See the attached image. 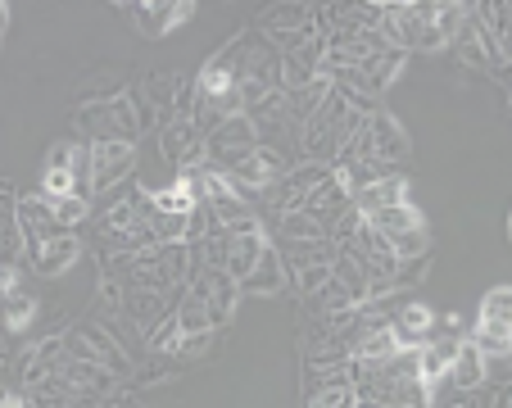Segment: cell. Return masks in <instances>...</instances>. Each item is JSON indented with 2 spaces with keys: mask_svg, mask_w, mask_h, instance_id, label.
<instances>
[{
  "mask_svg": "<svg viewBox=\"0 0 512 408\" xmlns=\"http://www.w3.org/2000/svg\"><path fill=\"white\" fill-rule=\"evenodd\" d=\"M227 232V263L223 268L232 272V282H241L245 272L259 263V254L268 250V236H263L259 218H250V223H236V227H223Z\"/></svg>",
  "mask_w": 512,
  "mask_h": 408,
  "instance_id": "9c48e42d",
  "label": "cell"
},
{
  "mask_svg": "<svg viewBox=\"0 0 512 408\" xmlns=\"http://www.w3.org/2000/svg\"><path fill=\"white\" fill-rule=\"evenodd\" d=\"M123 10L145 37H168L173 28L191 23L200 5H191V0H150V5H145V0H132V5H123Z\"/></svg>",
  "mask_w": 512,
  "mask_h": 408,
  "instance_id": "8992f818",
  "label": "cell"
},
{
  "mask_svg": "<svg viewBox=\"0 0 512 408\" xmlns=\"http://www.w3.org/2000/svg\"><path fill=\"white\" fill-rule=\"evenodd\" d=\"M354 408H358V404H354Z\"/></svg>",
  "mask_w": 512,
  "mask_h": 408,
  "instance_id": "4dcf8cb0",
  "label": "cell"
},
{
  "mask_svg": "<svg viewBox=\"0 0 512 408\" xmlns=\"http://www.w3.org/2000/svg\"><path fill=\"white\" fill-rule=\"evenodd\" d=\"M5 28H10V5L0 0V37H5Z\"/></svg>",
  "mask_w": 512,
  "mask_h": 408,
  "instance_id": "f546056e",
  "label": "cell"
},
{
  "mask_svg": "<svg viewBox=\"0 0 512 408\" xmlns=\"http://www.w3.org/2000/svg\"><path fill=\"white\" fill-rule=\"evenodd\" d=\"M404 200H408V182H404V177H377V182H368L363 191L349 195V204H354L363 218L377 214V209H390V204H404Z\"/></svg>",
  "mask_w": 512,
  "mask_h": 408,
  "instance_id": "5bb4252c",
  "label": "cell"
},
{
  "mask_svg": "<svg viewBox=\"0 0 512 408\" xmlns=\"http://www.w3.org/2000/svg\"><path fill=\"white\" fill-rule=\"evenodd\" d=\"M32 318H37V300L28 291H14L0 300V327L10 331V336H23L32 327Z\"/></svg>",
  "mask_w": 512,
  "mask_h": 408,
  "instance_id": "d6986e66",
  "label": "cell"
},
{
  "mask_svg": "<svg viewBox=\"0 0 512 408\" xmlns=\"http://www.w3.org/2000/svg\"><path fill=\"white\" fill-rule=\"evenodd\" d=\"M363 132H368V150H372V164H381V168H395V164H404L408 159V132H404V123H399L395 114H372L368 123H363Z\"/></svg>",
  "mask_w": 512,
  "mask_h": 408,
  "instance_id": "ba28073f",
  "label": "cell"
},
{
  "mask_svg": "<svg viewBox=\"0 0 512 408\" xmlns=\"http://www.w3.org/2000/svg\"><path fill=\"white\" fill-rule=\"evenodd\" d=\"M281 236H286V241H327V232H322L309 214H300V209L281 214Z\"/></svg>",
  "mask_w": 512,
  "mask_h": 408,
  "instance_id": "603a6c76",
  "label": "cell"
},
{
  "mask_svg": "<svg viewBox=\"0 0 512 408\" xmlns=\"http://www.w3.org/2000/svg\"><path fill=\"white\" fill-rule=\"evenodd\" d=\"M41 195H73V177L64 168H46L41 173Z\"/></svg>",
  "mask_w": 512,
  "mask_h": 408,
  "instance_id": "4316f807",
  "label": "cell"
},
{
  "mask_svg": "<svg viewBox=\"0 0 512 408\" xmlns=\"http://www.w3.org/2000/svg\"><path fill=\"white\" fill-rule=\"evenodd\" d=\"M173 318H177V327H182V340H186V336H204V331H213L209 309H204V304L195 300V295H186V300L177 304Z\"/></svg>",
  "mask_w": 512,
  "mask_h": 408,
  "instance_id": "7402d4cb",
  "label": "cell"
},
{
  "mask_svg": "<svg viewBox=\"0 0 512 408\" xmlns=\"http://www.w3.org/2000/svg\"><path fill=\"white\" fill-rule=\"evenodd\" d=\"M363 223H368L372 232L381 236V241H390V236H404V232H422L426 214L417 209L413 200H404V204H390V209H377V214H368Z\"/></svg>",
  "mask_w": 512,
  "mask_h": 408,
  "instance_id": "4fadbf2b",
  "label": "cell"
},
{
  "mask_svg": "<svg viewBox=\"0 0 512 408\" xmlns=\"http://www.w3.org/2000/svg\"><path fill=\"white\" fill-rule=\"evenodd\" d=\"M345 209H349V191L336 182V177H322V182L313 186V191L304 195V204H300V214H309L322 232H331V223H336Z\"/></svg>",
  "mask_w": 512,
  "mask_h": 408,
  "instance_id": "8fae6325",
  "label": "cell"
},
{
  "mask_svg": "<svg viewBox=\"0 0 512 408\" xmlns=\"http://www.w3.org/2000/svg\"><path fill=\"white\" fill-rule=\"evenodd\" d=\"M481 322H512V291L508 286H494L490 295L481 300V313H476Z\"/></svg>",
  "mask_w": 512,
  "mask_h": 408,
  "instance_id": "d4e9b609",
  "label": "cell"
},
{
  "mask_svg": "<svg viewBox=\"0 0 512 408\" xmlns=\"http://www.w3.org/2000/svg\"><path fill=\"white\" fill-rule=\"evenodd\" d=\"M472 345H476V354H485V359H508L512 354V322H481L476 318Z\"/></svg>",
  "mask_w": 512,
  "mask_h": 408,
  "instance_id": "ac0fdd59",
  "label": "cell"
},
{
  "mask_svg": "<svg viewBox=\"0 0 512 408\" xmlns=\"http://www.w3.org/2000/svg\"><path fill=\"white\" fill-rule=\"evenodd\" d=\"M150 350H159V354H177V345H182V327H177V318L173 313H164L159 318V327H150Z\"/></svg>",
  "mask_w": 512,
  "mask_h": 408,
  "instance_id": "cb8c5ba5",
  "label": "cell"
},
{
  "mask_svg": "<svg viewBox=\"0 0 512 408\" xmlns=\"http://www.w3.org/2000/svg\"><path fill=\"white\" fill-rule=\"evenodd\" d=\"M73 118L82 132H91V141H132L136 146V136L145 127V105L132 91H114L100 100H82Z\"/></svg>",
  "mask_w": 512,
  "mask_h": 408,
  "instance_id": "6da1fadb",
  "label": "cell"
},
{
  "mask_svg": "<svg viewBox=\"0 0 512 408\" xmlns=\"http://www.w3.org/2000/svg\"><path fill=\"white\" fill-rule=\"evenodd\" d=\"M68 177H73V195L91 200V146L73 150V168H68Z\"/></svg>",
  "mask_w": 512,
  "mask_h": 408,
  "instance_id": "484cf974",
  "label": "cell"
},
{
  "mask_svg": "<svg viewBox=\"0 0 512 408\" xmlns=\"http://www.w3.org/2000/svg\"><path fill=\"white\" fill-rule=\"evenodd\" d=\"M78 259H82V241L73 232H64V236H55V241L41 245L28 263H32V272H37V277H64V272L73 268Z\"/></svg>",
  "mask_w": 512,
  "mask_h": 408,
  "instance_id": "7c38bea8",
  "label": "cell"
},
{
  "mask_svg": "<svg viewBox=\"0 0 512 408\" xmlns=\"http://www.w3.org/2000/svg\"><path fill=\"white\" fill-rule=\"evenodd\" d=\"M73 150H78V141H55L50 146V159H46V168H73Z\"/></svg>",
  "mask_w": 512,
  "mask_h": 408,
  "instance_id": "83f0119b",
  "label": "cell"
},
{
  "mask_svg": "<svg viewBox=\"0 0 512 408\" xmlns=\"http://www.w3.org/2000/svg\"><path fill=\"white\" fill-rule=\"evenodd\" d=\"M41 200H46V209L55 214V223L64 227V232L68 227H78L91 209V200H82V195H41Z\"/></svg>",
  "mask_w": 512,
  "mask_h": 408,
  "instance_id": "44dd1931",
  "label": "cell"
},
{
  "mask_svg": "<svg viewBox=\"0 0 512 408\" xmlns=\"http://www.w3.org/2000/svg\"><path fill=\"white\" fill-rule=\"evenodd\" d=\"M358 127H363V118H358L354 109L336 96V91H327V100H322V105L313 109L309 123L300 127L304 159H313V164H331V159L345 150V141L358 132Z\"/></svg>",
  "mask_w": 512,
  "mask_h": 408,
  "instance_id": "7a4b0ae2",
  "label": "cell"
},
{
  "mask_svg": "<svg viewBox=\"0 0 512 408\" xmlns=\"http://www.w3.org/2000/svg\"><path fill=\"white\" fill-rule=\"evenodd\" d=\"M259 37H268V46H277L281 55L286 50H300L318 37V19H313V5H272L259 19Z\"/></svg>",
  "mask_w": 512,
  "mask_h": 408,
  "instance_id": "277c9868",
  "label": "cell"
},
{
  "mask_svg": "<svg viewBox=\"0 0 512 408\" xmlns=\"http://www.w3.org/2000/svg\"><path fill=\"white\" fill-rule=\"evenodd\" d=\"M145 209H150V214L191 218L195 209H200V195H195V186H191V182H182V177H177L173 186H164V191H150V195H145Z\"/></svg>",
  "mask_w": 512,
  "mask_h": 408,
  "instance_id": "2e32d148",
  "label": "cell"
},
{
  "mask_svg": "<svg viewBox=\"0 0 512 408\" xmlns=\"http://www.w3.org/2000/svg\"><path fill=\"white\" fill-rule=\"evenodd\" d=\"M136 168V146L132 141H91V195L114 191L127 182Z\"/></svg>",
  "mask_w": 512,
  "mask_h": 408,
  "instance_id": "5b68a950",
  "label": "cell"
},
{
  "mask_svg": "<svg viewBox=\"0 0 512 408\" xmlns=\"http://www.w3.org/2000/svg\"><path fill=\"white\" fill-rule=\"evenodd\" d=\"M449 381H454V390H463V395H472V390L485 386V354H476L472 340H458L454 350V363H449L445 372Z\"/></svg>",
  "mask_w": 512,
  "mask_h": 408,
  "instance_id": "9a60e30c",
  "label": "cell"
},
{
  "mask_svg": "<svg viewBox=\"0 0 512 408\" xmlns=\"http://www.w3.org/2000/svg\"><path fill=\"white\" fill-rule=\"evenodd\" d=\"M213 345V331H204V336H186L182 345H177V354H186V359H195V354H204Z\"/></svg>",
  "mask_w": 512,
  "mask_h": 408,
  "instance_id": "f1b7e54d",
  "label": "cell"
},
{
  "mask_svg": "<svg viewBox=\"0 0 512 408\" xmlns=\"http://www.w3.org/2000/svg\"><path fill=\"white\" fill-rule=\"evenodd\" d=\"M236 286H241V300H245V295H259V300L286 295V291H290V272H286V263H281L277 245L268 241V250L259 254V263H254V268L245 272V277H241Z\"/></svg>",
  "mask_w": 512,
  "mask_h": 408,
  "instance_id": "30bf717a",
  "label": "cell"
},
{
  "mask_svg": "<svg viewBox=\"0 0 512 408\" xmlns=\"http://www.w3.org/2000/svg\"><path fill=\"white\" fill-rule=\"evenodd\" d=\"M14 223H19V236H23V259H32L46 241L64 236V227L55 223V214L46 209L41 195H23V200H14Z\"/></svg>",
  "mask_w": 512,
  "mask_h": 408,
  "instance_id": "52a82bcc",
  "label": "cell"
},
{
  "mask_svg": "<svg viewBox=\"0 0 512 408\" xmlns=\"http://www.w3.org/2000/svg\"><path fill=\"white\" fill-rule=\"evenodd\" d=\"M123 313L141 331H150V322L164 318V291H155V286H127L123 291Z\"/></svg>",
  "mask_w": 512,
  "mask_h": 408,
  "instance_id": "e0dca14e",
  "label": "cell"
},
{
  "mask_svg": "<svg viewBox=\"0 0 512 408\" xmlns=\"http://www.w3.org/2000/svg\"><path fill=\"white\" fill-rule=\"evenodd\" d=\"M186 295H195V300L209 309L213 331L227 327V322L236 318V304H241V286L232 282V272L227 268H191V277H186Z\"/></svg>",
  "mask_w": 512,
  "mask_h": 408,
  "instance_id": "3957f363",
  "label": "cell"
},
{
  "mask_svg": "<svg viewBox=\"0 0 512 408\" xmlns=\"http://www.w3.org/2000/svg\"><path fill=\"white\" fill-rule=\"evenodd\" d=\"M309 408H354V386H349L345 372L309 386Z\"/></svg>",
  "mask_w": 512,
  "mask_h": 408,
  "instance_id": "ffe728a7",
  "label": "cell"
}]
</instances>
